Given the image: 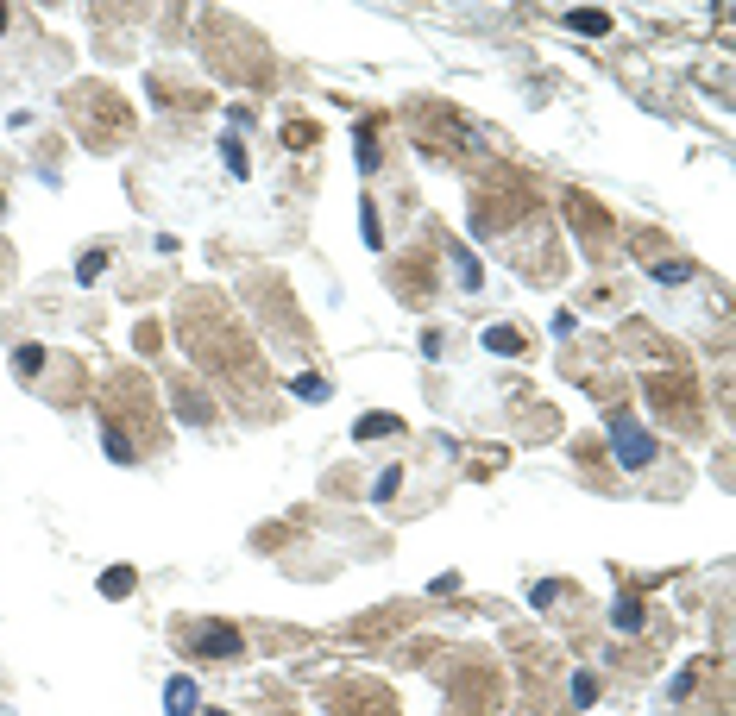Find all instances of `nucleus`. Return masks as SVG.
I'll list each match as a JSON object with an SVG mask.
<instances>
[{
  "label": "nucleus",
  "mask_w": 736,
  "mask_h": 716,
  "mask_svg": "<svg viewBox=\"0 0 736 716\" xmlns=\"http://www.w3.org/2000/svg\"><path fill=\"white\" fill-rule=\"evenodd\" d=\"M176 641L189 654H208V660H239V634L233 628H215V622H183Z\"/></svg>",
  "instance_id": "obj_1"
},
{
  "label": "nucleus",
  "mask_w": 736,
  "mask_h": 716,
  "mask_svg": "<svg viewBox=\"0 0 736 716\" xmlns=\"http://www.w3.org/2000/svg\"><path fill=\"white\" fill-rule=\"evenodd\" d=\"M611 440H617V453H623V465H630V471H642V465L654 459V440L642 434V427H636L630 415H611Z\"/></svg>",
  "instance_id": "obj_2"
},
{
  "label": "nucleus",
  "mask_w": 736,
  "mask_h": 716,
  "mask_svg": "<svg viewBox=\"0 0 736 716\" xmlns=\"http://www.w3.org/2000/svg\"><path fill=\"white\" fill-rule=\"evenodd\" d=\"M164 710H170V716H195V710H202V697H195L189 679H170V685H164Z\"/></svg>",
  "instance_id": "obj_3"
},
{
  "label": "nucleus",
  "mask_w": 736,
  "mask_h": 716,
  "mask_svg": "<svg viewBox=\"0 0 736 716\" xmlns=\"http://www.w3.org/2000/svg\"><path fill=\"white\" fill-rule=\"evenodd\" d=\"M567 26H573V32H611V13H585V7H579V13H567Z\"/></svg>",
  "instance_id": "obj_4"
},
{
  "label": "nucleus",
  "mask_w": 736,
  "mask_h": 716,
  "mask_svg": "<svg viewBox=\"0 0 736 716\" xmlns=\"http://www.w3.org/2000/svg\"><path fill=\"white\" fill-rule=\"evenodd\" d=\"M107 453H114V465H132V447H126V434L107 421Z\"/></svg>",
  "instance_id": "obj_5"
},
{
  "label": "nucleus",
  "mask_w": 736,
  "mask_h": 716,
  "mask_svg": "<svg viewBox=\"0 0 736 716\" xmlns=\"http://www.w3.org/2000/svg\"><path fill=\"white\" fill-rule=\"evenodd\" d=\"M101 591H107V597H126V591H132V572H107Z\"/></svg>",
  "instance_id": "obj_6"
},
{
  "label": "nucleus",
  "mask_w": 736,
  "mask_h": 716,
  "mask_svg": "<svg viewBox=\"0 0 736 716\" xmlns=\"http://www.w3.org/2000/svg\"><path fill=\"white\" fill-rule=\"evenodd\" d=\"M101 264H107V252H82V264H76V276L89 283V276H101Z\"/></svg>",
  "instance_id": "obj_7"
},
{
  "label": "nucleus",
  "mask_w": 736,
  "mask_h": 716,
  "mask_svg": "<svg viewBox=\"0 0 736 716\" xmlns=\"http://www.w3.org/2000/svg\"><path fill=\"white\" fill-rule=\"evenodd\" d=\"M485 346H497V352H516V346H522V339H516V333H510V327H497V333H485Z\"/></svg>",
  "instance_id": "obj_8"
},
{
  "label": "nucleus",
  "mask_w": 736,
  "mask_h": 716,
  "mask_svg": "<svg viewBox=\"0 0 736 716\" xmlns=\"http://www.w3.org/2000/svg\"><path fill=\"white\" fill-rule=\"evenodd\" d=\"M0 26H7V7H0Z\"/></svg>",
  "instance_id": "obj_9"
}]
</instances>
